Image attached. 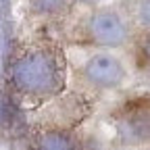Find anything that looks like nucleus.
Returning <instances> with one entry per match:
<instances>
[{"label": "nucleus", "instance_id": "4", "mask_svg": "<svg viewBox=\"0 0 150 150\" xmlns=\"http://www.w3.org/2000/svg\"><path fill=\"white\" fill-rule=\"evenodd\" d=\"M83 77L96 88L110 90L119 88L125 79V69L121 61L112 54H94L83 65Z\"/></svg>", "mask_w": 150, "mask_h": 150}, {"label": "nucleus", "instance_id": "3", "mask_svg": "<svg viewBox=\"0 0 150 150\" xmlns=\"http://www.w3.org/2000/svg\"><path fill=\"white\" fill-rule=\"evenodd\" d=\"M88 35L102 48H117L127 40V25L115 11H98L88 21Z\"/></svg>", "mask_w": 150, "mask_h": 150}, {"label": "nucleus", "instance_id": "2", "mask_svg": "<svg viewBox=\"0 0 150 150\" xmlns=\"http://www.w3.org/2000/svg\"><path fill=\"white\" fill-rule=\"evenodd\" d=\"M115 129L127 146L150 144V96L127 100L115 115Z\"/></svg>", "mask_w": 150, "mask_h": 150}, {"label": "nucleus", "instance_id": "7", "mask_svg": "<svg viewBox=\"0 0 150 150\" xmlns=\"http://www.w3.org/2000/svg\"><path fill=\"white\" fill-rule=\"evenodd\" d=\"M138 17H140L142 25L150 27V0H140V4H138Z\"/></svg>", "mask_w": 150, "mask_h": 150}, {"label": "nucleus", "instance_id": "9", "mask_svg": "<svg viewBox=\"0 0 150 150\" xmlns=\"http://www.w3.org/2000/svg\"><path fill=\"white\" fill-rule=\"evenodd\" d=\"M8 112H11V108H8V104H6V100L4 98H0V123L2 121H8Z\"/></svg>", "mask_w": 150, "mask_h": 150}, {"label": "nucleus", "instance_id": "6", "mask_svg": "<svg viewBox=\"0 0 150 150\" xmlns=\"http://www.w3.org/2000/svg\"><path fill=\"white\" fill-rule=\"evenodd\" d=\"M65 4V0H33V6L40 13H59Z\"/></svg>", "mask_w": 150, "mask_h": 150}, {"label": "nucleus", "instance_id": "1", "mask_svg": "<svg viewBox=\"0 0 150 150\" xmlns=\"http://www.w3.org/2000/svg\"><path fill=\"white\" fill-rule=\"evenodd\" d=\"M15 88L31 98L52 96L63 86V69L59 59L48 50H31L13 67Z\"/></svg>", "mask_w": 150, "mask_h": 150}, {"label": "nucleus", "instance_id": "5", "mask_svg": "<svg viewBox=\"0 0 150 150\" xmlns=\"http://www.w3.org/2000/svg\"><path fill=\"white\" fill-rule=\"evenodd\" d=\"M31 150H79V148L77 142L65 131H46V134L38 136Z\"/></svg>", "mask_w": 150, "mask_h": 150}, {"label": "nucleus", "instance_id": "8", "mask_svg": "<svg viewBox=\"0 0 150 150\" xmlns=\"http://www.w3.org/2000/svg\"><path fill=\"white\" fill-rule=\"evenodd\" d=\"M140 54H142L144 65L150 69V33L144 35V40H142V44H140Z\"/></svg>", "mask_w": 150, "mask_h": 150}]
</instances>
